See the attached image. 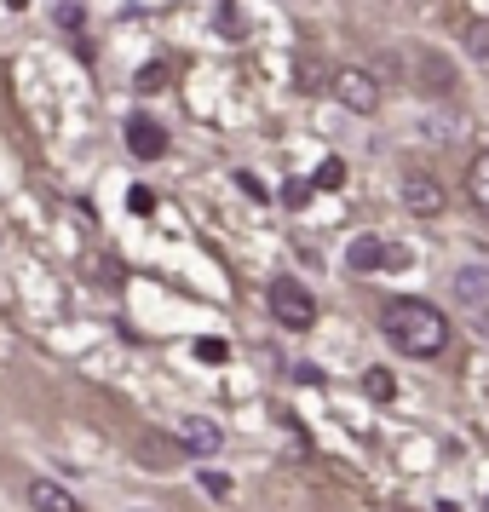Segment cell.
Here are the masks:
<instances>
[{
	"mask_svg": "<svg viewBox=\"0 0 489 512\" xmlns=\"http://www.w3.org/2000/svg\"><path fill=\"white\" fill-rule=\"evenodd\" d=\"M380 328H386V340L403 357H420V363H432V357L449 351V317L426 300H392L386 317H380Z\"/></svg>",
	"mask_w": 489,
	"mask_h": 512,
	"instance_id": "1",
	"label": "cell"
},
{
	"mask_svg": "<svg viewBox=\"0 0 489 512\" xmlns=\"http://www.w3.org/2000/svg\"><path fill=\"white\" fill-rule=\"evenodd\" d=\"M265 305H271V317L282 328H311L317 323V300H311V288H300V277H277L265 288Z\"/></svg>",
	"mask_w": 489,
	"mask_h": 512,
	"instance_id": "2",
	"label": "cell"
},
{
	"mask_svg": "<svg viewBox=\"0 0 489 512\" xmlns=\"http://www.w3.org/2000/svg\"><path fill=\"white\" fill-rule=\"evenodd\" d=\"M403 208L415 213V219H443V208H449V190H443L438 173L409 167V173H403Z\"/></svg>",
	"mask_w": 489,
	"mask_h": 512,
	"instance_id": "3",
	"label": "cell"
},
{
	"mask_svg": "<svg viewBox=\"0 0 489 512\" xmlns=\"http://www.w3.org/2000/svg\"><path fill=\"white\" fill-rule=\"evenodd\" d=\"M334 98L346 104L351 116H374L380 110V81H374V70H334Z\"/></svg>",
	"mask_w": 489,
	"mask_h": 512,
	"instance_id": "4",
	"label": "cell"
},
{
	"mask_svg": "<svg viewBox=\"0 0 489 512\" xmlns=\"http://www.w3.org/2000/svg\"><path fill=\"white\" fill-rule=\"evenodd\" d=\"M346 265L351 271H403V248H392V242H380V236H357L346 248Z\"/></svg>",
	"mask_w": 489,
	"mask_h": 512,
	"instance_id": "5",
	"label": "cell"
},
{
	"mask_svg": "<svg viewBox=\"0 0 489 512\" xmlns=\"http://www.w3.org/2000/svg\"><path fill=\"white\" fill-rule=\"evenodd\" d=\"M179 443H185V455L208 461V455H219V449H225V432H219L208 415H185V420H179Z\"/></svg>",
	"mask_w": 489,
	"mask_h": 512,
	"instance_id": "6",
	"label": "cell"
},
{
	"mask_svg": "<svg viewBox=\"0 0 489 512\" xmlns=\"http://www.w3.org/2000/svg\"><path fill=\"white\" fill-rule=\"evenodd\" d=\"M24 501L35 512H81V501H75L64 484H52V478H29L24 484Z\"/></svg>",
	"mask_w": 489,
	"mask_h": 512,
	"instance_id": "7",
	"label": "cell"
},
{
	"mask_svg": "<svg viewBox=\"0 0 489 512\" xmlns=\"http://www.w3.org/2000/svg\"><path fill=\"white\" fill-rule=\"evenodd\" d=\"M127 150H133L139 162H156V156L167 150V133L150 116H133V121H127Z\"/></svg>",
	"mask_w": 489,
	"mask_h": 512,
	"instance_id": "8",
	"label": "cell"
},
{
	"mask_svg": "<svg viewBox=\"0 0 489 512\" xmlns=\"http://www.w3.org/2000/svg\"><path fill=\"white\" fill-rule=\"evenodd\" d=\"M449 294L461 305H484L489 300V265H461V271L449 277Z\"/></svg>",
	"mask_w": 489,
	"mask_h": 512,
	"instance_id": "9",
	"label": "cell"
},
{
	"mask_svg": "<svg viewBox=\"0 0 489 512\" xmlns=\"http://www.w3.org/2000/svg\"><path fill=\"white\" fill-rule=\"evenodd\" d=\"M466 196H472V208L489 219V150H478L472 167H466Z\"/></svg>",
	"mask_w": 489,
	"mask_h": 512,
	"instance_id": "10",
	"label": "cell"
},
{
	"mask_svg": "<svg viewBox=\"0 0 489 512\" xmlns=\"http://www.w3.org/2000/svg\"><path fill=\"white\" fill-rule=\"evenodd\" d=\"M294 87L300 93H323V87H334V70H328L323 58H300L294 64Z\"/></svg>",
	"mask_w": 489,
	"mask_h": 512,
	"instance_id": "11",
	"label": "cell"
},
{
	"mask_svg": "<svg viewBox=\"0 0 489 512\" xmlns=\"http://www.w3.org/2000/svg\"><path fill=\"white\" fill-rule=\"evenodd\" d=\"M185 455V443H156V438H144V466H173Z\"/></svg>",
	"mask_w": 489,
	"mask_h": 512,
	"instance_id": "12",
	"label": "cell"
},
{
	"mask_svg": "<svg viewBox=\"0 0 489 512\" xmlns=\"http://www.w3.org/2000/svg\"><path fill=\"white\" fill-rule=\"evenodd\" d=\"M363 392L380 397V403H392V397H397V380H392L386 369H369V374H363Z\"/></svg>",
	"mask_w": 489,
	"mask_h": 512,
	"instance_id": "13",
	"label": "cell"
},
{
	"mask_svg": "<svg viewBox=\"0 0 489 512\" xmlns=\"http://www.w3.org/2000/svg\"><path fill=\"white\" fill-rule=\"evenodd\" d=\"M455 87V70L443 58H426V93H449Z\"/></svg>",
	"mask_w": 489,
	"mask_h": 512,
	"instance_id": "14",
	"label": "cell"
},
{
	"mask_svg": "<svg viewBox=\"0 0 489 512\" xmlns=\"http://www.w3.org/2000/svg\"><path fill=\"white\" fill-rule=\"evenodd\" d=\"M346 185V162H340V156H328L323 167H317V190H340Z\"/></svg>",
	"mask_w": 489,
	"mask_h": 512,
	"instance_id": "15",
	"label": "cell"
},
{
	"mask_svg": "<svg viewBox=\"0 0 489 512\" xmlns=\"http://www.w3.org/2000/svg\"><path fill=\"white\" fill-rule=\"evenodd\" d=\"M282 202H288V208H305V202H311V185H305V179H288V185H282Z\"/></svg>",
	"mask_w": 489,
	"mask_h": 512,
	"instance_id": "16",
	"label": "cell"
},
{
	"mask_svg": "<svg viewBox=\"0 0 489 512\" xmlns=\"http://www.w3.org/2000/svg\"><path fill=\"white\" fill-rule=\"evenodd\" d=\"M196 357H202V363H225L231 346H225V340H196Z\"/></svg>",
	"mask_w": 489,
	"mask_h": 512,
	"instance_id": "17",
	"label": "cell"
},
{
	"mask_svg": "<svg viewBox=\"0 0 489 512\" xmlns=\"http://www.w3.org/2000/svg\"><path fill=\"white\" fill-rule=\"evenodd\" d=\"M466 47L478 52V58H489V24H472V29H466Z\"/></svg>",
	"mask_w": 489,
	"mask_h": 512,
	"instance_id": "18",
	"label": "cell"
},
{
	"mask_svg": "<svg viewBox=\"0 0 489 512\" xmlns=\"http://www.w3.org/2000/svg\"><path fill=\"white\" fill-rule=\"evenodd\" d=\"M58 24H64V29H81V24H87V12H81L75 0H64V6H58Z\"/></svg>",
	"mask_w": 489,
	"mask_h": 512,
	"instance_id": "19",
	"label": "cell"
},
{
	"mask_svg": "<svg viewBox=\"0 0 489 512\" xmlns=\"http://www.w3.org/2000/svg\"><path fill=\"white\" fill-rule=\"evenodd\" d=\"M202 489H208V495H219V501H225V495H231V478H225V472H202Z\"/></svg>",
	"mask_w": 489,
	"mask_h": 512,
	"instance_id": "20",
	"label": "cell"
},
{
	"mask_svg": "<svg viewBox=\"0 0 489 512\" xmlns=\"http://www.w3.org/2000/svg\"><path fill=\"white\" fill-rule=\"evenodd\" d=\"M156 87H162V70H156V64H144V70H139V93H156Z\"/></svg>",
	"mask_w": 489,
	"mask_h": 512,
	"instance_id": "21",
	"label": "cell"
},
{
	"mask_svg": "<svg viewBox=\"0 0 489 512\" xmlns=\"http://www.w3.org/2000/svg\"><path fill=\"white\" fill-rule=\"evenodd\" d=\"M236 185H242V190H248V196H254V202H265V185H259V179H254V173H236Z\"/></svg>",
	"mask_w": 489,
	"mask_h": 512,
	"instance_id": "22",
	"label": "cell"
},
{
	"mask_svg": "<svg viewBox=\"0 0 489 512\" xmlns=\"http://www.w3.org/2000/svg\"><path fill=\"white\" fill-rule=\"evenodd\" d=\"M6 6H29V0H6Z\"/></svg>",
	"mask_w": 489,
	"mask_h": 512,
	"instance_id": "23",
	"label": "cell"
}]
</instances>
